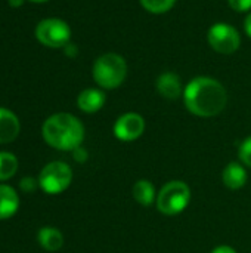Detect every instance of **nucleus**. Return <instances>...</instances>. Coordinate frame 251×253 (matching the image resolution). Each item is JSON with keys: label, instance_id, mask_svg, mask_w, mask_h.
Wrapping results in <instances>:
<instances>
[{"label": "nucleus", "instance_id": "1", "mask_svg": "<svg viewBox=\"0 0 251 253\" xmlns=\"http://www.w3.org/2000/svg\"><path fill=\"white\" fill-rule=\"evenodd\" d=\"M183 102L189 113L198 117H215L223 111L228 102L226 89L212 77H195L183 90Z\"/></svg>", "mask_w": 251, "mask_h": 253}, {"label": "nucleus", "instance_id": "2", "mask_svg": "<svg viewBox=\"0 0 251 253\" xmlns=\"http://www.w3.org/2000/svg\"><path fill=\"white\" fill-rule=\"evenodd\" d=\"M41 135L52 148L59 151H74L84 139V127L75 116L58 113L43 123Z\"/></svg>", "mask_w": 251, "mask_h": 253}, {"label": "nucleus", "instance_id": "3", "mask_svg": "<svg viewBox=\"0 0 251 253\" xmlns=\"http://www.w3.org/2000/svg\"><path fill=\"white\" fill-rule=\"evenodd\" d=\"M92 74L101 87L115 89L123 84L127 76V64L118 53H104L95 61Z\"/></svg>", "mask_w": 251, "mask_h": 253}, {"label": "nucleus", "instance_id": "4", "mask_svg": "<svg viewBox=\"0 0 251 253\" xmlns=\"http://www.w3.org/2000/svg\"><path fill=\"white\" fill-rule=\"evenodd\" d=\"M191 202V190L182 181L167 182L157 196V208L167 216L179 215Z\"/></svg>", "mask_w": 251, "mask_h": 253}, {"label": "nucleus", "instance_id": "5", "mask_svg": "<svg viewBox=\"0 0 251 253\" xmlns=\"http://www.w3.org/2000/svg\"><path fill=\"white\" fill-rule=\"evenodd\" d=\"M71 181H72V170L64 162L47 163L38 175V185L46 194L64 193L71 185Z\"/></svg>", "mask_w": 251, "mask_h": 253}, {"label": "nucleus", "instance_id": "6", "mask_svg": "<svg viewBox=\"0 0 251 253\" xmlns=\"http://www.w3.org/2000/svg\"><path fill=\"white\" fill-rule=\"evenodd\" d=\"M36 37L47 47H65L71 39V28L59 18H47L38 22Z\"/></svg>", "mask_w": 251, "mask_h": 253}, {"label": "nucleus", "instance_id": "7", "mask_svg": "<svg viewBox=\"0 0 251 253\" xmlns=\"http://www.w3.org/2000/svg\"><path fill=\"white\" fill-rule=\"evenodd\" d=\"M207 40L212 49L225 55L237 52L241 44L240 33L232 25L225 22H217L212 25L207 33Z\"/></svg>", "mask_w": 251, "mask_h": 253}, {"label": "nucleus", "instance_id": "8", "mask_svg": "<svg viewBox=\"0 0 251 253\" xmlns=\"http://www.w3.org/2000/svg\"><path fill=\"white\" fill-rule=\"evenodd\" d=\"M145 130V120L138 113H126L120 116L114 125V135L117 139L130 142L142 136Z\"/></svg>", "mask_w": 251, "mask_h": 253}, {"label": "nucleus", "instance_id": "9", "mask_svg": "<svg viewBox=\"0 0 251 253\" xmlns=\"http://www.w3.org/2000/svg\"><path fill=\"white\" fill-rule=\"evenodd\" d=\"M155 87L158 90V93L166 98V99H170V101H175L178 99L180 95H183L182 92V83H180V79L178 74L175 73H163L158 76L157 82H155Z\"/></svg>", "mask_w": 251, "mask_h": 253}, {"label": "nucleus", "instance_id": "10", "mask_svg": "<svg viewBox=\"0 0 251 253\" xmlns=\"http://www.w3.org/2000/svg\"><path fill=\"white\" fill-rule=\"evenodd\" d=\"M19 130L21 125L18 117L12 111L0 108V144H9L15 141L19 135Z\"/></svg>", "mask_w": 251, "mask_h": 253}, {"label": "nucleus", "instance_id": "11", "mask_svg": "<svg viewBox=\"0 0 251 253\" xmlns=\"http://www.w3.org/2000/svg\"><path fill=\"white\" fill-rule=\"evenodd\" d=\"M105 99H107V96L102 90L90 87V89H84L83 92H80V95L77 98V105L83 113L93 114L104 107Z\"/></svg>", "mask_w": 251, "mask_h": 253}, {"label": "nucleus", "instance_id": "12", "mask_svg": "<svg viewBox=\"0 0 251 253\" xmlns=\"http://www.w3.org/2000/svg\"><path fill=\"white\" fill-rule=\"evenodd\" d=\"M19 209V196L10 185H0V221L9 219Z\"/></svg>", "mask_w": 251, "mask_h": 253}, {"label": "nucleus", "instance_id": "13", "mask_svg": "<svg viewBox=\"0 0 251 253\" xmlns=\"http://www.w3.org/2000/svg\"><path fill=\"white\" fill-rule=\"evenodd\" d=\"M223 184L231 190H240L247 182V170L240 163H229L222 173Z\"/></svg>", "mask_w": 251, "mask_h": 253}, {"label": "nucleus", "instance_id": "14", "mask_svg": "<svg viewBox=\"0 0 251 253\" xmlns=\"http://www.w3.org/2000/svg\"><path fill=\"white\" fill-rule=\"evenodd\" d=\"M38 245L47 252H56L64 245L62 233L55 227H43L37 234Z\"/></svg>", "mask_w": 251, "mask_h": 253}, {"label": "nucleus", "instance_id": "15", "mask_svg": "<svg viewBox=\"0 0 251 253\" xmlns=\"http://www.w3.org/2000/svg\"><path fill=\"white\" fill-rule=\"evenodd\" d=\"M132 191H133L135 200H136L139 205L145 206V208L151 206V205L154 203V200H155V188H154V185H152L149 181H146V179L138 181V182L133 185V190H132Z\"/></svg>", "mask_w": 251, "mask_h": 253}, {"label": "nucleus", "instance_id": "16", "mask_svg": "<svg viewBox=\"0 0 251 253\" xmlns=\"http://www.w3.org/2000/svg\"><path fill=\"white\" fill-rule=\"evenodd\" d=\"M18 159L15 154L7 151H0V181L10 179L18 170Z\"/></svg>", "mask_w": 251, "mask_h": 253}, {"label": "nucleus", "instance_id": "17", "mask_svg": "<svg viewBox=\"0 0 251 253\" xmlns=\"http://www.w3.org/2000/svg\"><path fill=\"white\" fill-rule=\"evenodd\" d=\"M139 1L145 10H148L149 13H155V15L169 12L176 3V0H139Z\"/></svg>", "mask_w": 251, "mask_h": 253}, {"label": "nucleus", "instance_id": "18", "mask_svg": "<svg viewBox=\"0 0 251 253\" xmlns=\"http://www.w3.org/2000/svg\"><path fill=\"white\" fill-rule=\"evenodd\" d=\"M240 159L246 166L251 168V136L244 139V142L240 145Z\"/></svg>", "mask_w": 251, "mask_h": 253}, {"label": "nucleus", "instance_id": "19", "mask_svg": "<svg viewBox=\"0 0 251 253\" xmlns=\"http://www.w3.org/2000/svg\"><path fill=\"white\" fill-rule=\"evenodd\" d=\"M37 187H40V185H38V179H34V178H31V176H25V178H22L21 182H19V188H21L24 193L36 191Z\"/></svg>", "mask_w": 251, "mask_h": 253}, {"label": "nucleus", "instance_id": "20", "mask_svg": "<svg viewBox=\"0 0 251 253\" xmlns=\"http://www.w3.org/2000/svg\"><path fill=\"white\" fill-rule=\"evenodd\" d=\"M228 3L235 12H249L251 9V0H228Z\"/></svg>", "mask_w": 251, "mask_h": 253}, {"label": "nucleus", "instance_id": "21", "mask_svg": "<svg viewBox=\"0 0 251 253\" xmlns=\"http://www.w3.org/2000/svg\"><path fill=\"white\" fill-rule=\"evenodd\" d=\"M72 156H74L75 162H78V163H83V162L87 160V151H86L84 148H81V147L75 148V150L72 151Z\"/></svg>", "mask_w": 251, "mask_h": 253}, {"label": "nucleus", "instance_id": "22", "mask_svg": "<svg viewBox=\"0 0 251 253\" xmlns=\"http://www.w3.org/2000/svg\"><path fill=\"white\" fill-rule=\"evenodd\" d=\"M212 253H237L232 248H229V246H219V248H216L215 251Z\"/></svg>", "mask_w": 251, "mask_h": 253}, {"label": "nucleus", "instance_id": "23", "mask_svg": "<svg viewBox=\"0 0 251 253\" xmlns=\"http://www.w3.org/2000/svg\"><path fill=\"white\" fill-rule=\"evenodd\" d=\"M244 30H246L247 36L251 37V12L247 15V18H246V21H244Z\"/></svg>", "mask_w": 251, "mask_h": 253}, {"label": "nucleus", "instance_id": "24", "mask_svg": "<svg viewBox=\"0 0 251 253\" xmlns=\"http://www.w3.org/2000/svg\"><path fill=\"white\" fill-rule=\"evenodd\" d=\"M9 1V4L12 6V7H19L22 3H24V0H7Z\"/></svg>", "mask_w": 251, "mask_h": 253}, {"label": "nucleus", "instance_id": "25", "mask_svg": "<svg viewBox=\"0 0 251 253\" xmlns=\"http://www.w3.org/2000/svg\"><path fill=\"white\" fill-rule=\"evenodd\" d=\"M30 1H34V3H43V1H47V0H30Z\"/></svg>", "mask_w": 251, "mask_h": 253}]
</instances>
